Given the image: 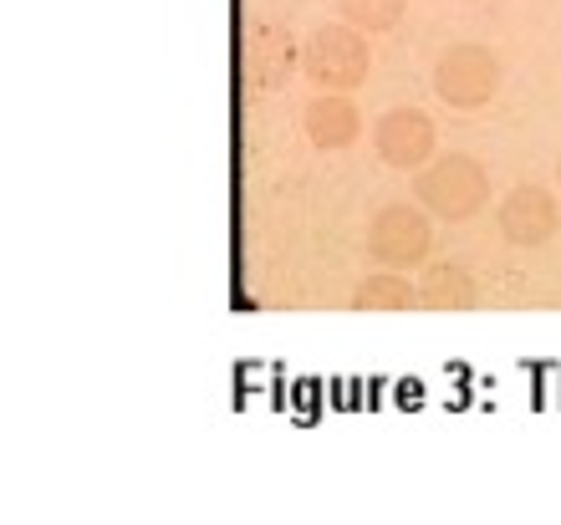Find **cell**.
I'll list each match as a JSON object with an SVG mask.
<instances>
[{
  "instance_id": "1",
  "label": "cell",
  "mask_w": 561,
  "mask_h": 525,
  "mask_svg": "<svg viewBox=\"0 0 561 525\" xmlns=\"http://www.w3.org/2000/svg\"><path fill=\"white\" fill-rule=\"evenodd\" d=\"M414 199L428 209L434 219H474L490 199V174L485 163L470 159V153H434L414 174Z\"/></svg>"
},
{
  "instance_id": "2",
  "label": "cell",
  "mask_w": 561,
  "mask_h": 525,
  "mask_svg": "<svg viewBox=\"0 0 561 525\" xmlns=\"http://www.w3.org/2000/svg\"><path fill=\"white\" fill-rule=\"evenodd\" d=\"M373 72V46L368 31L347 26H317L301 42V77H307L317 92H357Z\"/></svg>"
},
{
  "instance_id": "3",
  "label": "cell",
  "mask_w": 561,
  "mask_h": 525,
  "mask_svg": "<svg viewBox=\"0 0 561 525\" xmlns=\"http://www.w3.org/2000/svg\"><path fill=\"white\" fill-rule=\"evenodd\" d=\"M505 82L501 57L480 42H459L434 61V98L455 113H480L495 103V92Z\"/></svg>"
},
{
  "instance_id": "4",
  "label": "cell",
  "mask_w": 561,
  "mask_h": 525,
  "mask_svg": "<svg viewBox=\"0 0 561 525\" xmlns=\"http://www.w3.org/2000/svg\"><path fill=\"white\" fill-rule=\"evenodd\" d=\"M434 250V225L424 205H383L368 225V255L388 271H414Z\"/></svg>"
},
{
  "instance_id": "5",
  "label": "cell",
  "mask_w": 561,
  "mask_h": 525,
  "mask_svg": "<svg viewBox=\"0 0 561 525\" xmlns=\"http://www.w3.org/2000/svg\"><path fill=\"white\" fill-rule=\"evenodd\" d=\"M373 148L388 169H403V174H419L434 148H439V128L424 107H388L378 123H373Z\"/></svg>"
},
{
  "instance_id": "6",
  "label": "cell",
  "mask_w": 561,
  "mask_h": 525,
  "mask_svg": "<svg viewBox=\"0 0 561 525\" xmlns=\"http://www.w3.org/2000/svg\"><path fill=\"white\" fill-rule=\"evenodd\" d=\"M291 72H301V46L291 42L286 26H251L240 36V82L251 92H276L291 82Z\"/></svg>"
},
{
  "instance_id": "7",
  "label": "cell",
  "mask_w": 561,
  "mask_h": 525,
  "mask_svg": "<svg viewBox=\"0 0 561 525\" xmlns=\"http://www.w3.org/2000/svg\"><path fill=\"white\" fill-rule=\"evenodd\" d=\"M495 230H501L505 246H520V250L547 246L551 235L561 230L557 194L541 190V184H516V190H505L501 209H495Z\"/></svg>"
},
{
  "instance_id": "8",
  "label": "cell",
  "mask_w": 561,
  "mask_h": 525,
  "mask_svg": "<svg viewBox=\"0 0 561 525\" xmlns=\"http://www.w3.org/2000/svg\"><path fill=\"white\" fill-rule=\"evenodd\" d=\"M301 133H307L311 148H322V153H342V148L357 144V133H363V113L347 92H317L301 113Z\"/></svg>"
},
{
  "instance_id": "9",
  "label": "cell",
  "mask_w": 561,
  "mask_h": 525,
  "mask_svg": "<svg viewBox=\"0 0 561 525\" xmlns=\"http://www.w3.org/2000/svg\"><path fill=\"white\" fill-rule=\"evenodd\" d=\"M474 301H480V286L455 261L428 265L424 281H419V311H470Z\"/></svg>"
},
{
  "instance_id": "10",
  "label": "cell",
  "mask_w": 561,
  "mask_h": 525,
  "mask_svg": "<svg viewBox=\"0 0 561 525\" xmlns=\"http://www.w3.org/2000/svg\"><path fill=\"white\" fill-rule=\"evenodd\" d=\"M419 307V286H409V276L399 271H373L368 281H357L353 311H414Z\"/></svg>"
},
{
  "instance_id": "11",
  "label": "cell",
  "mask_w": 561,
  "mask_h": 525,
  "mask_svg": "<svg viewBox=\"0 0 561 525\" xmlns=\"http://www.w3.org/2000/svg\"><path fill=\"white\" fill-rule=\"evenodd\" d=\"M403 11H409V0H337L342 21H347V26H357V31H368V36L393 31L403 21Z\"/></svg>"
},
{
  "instance_id": "12",
  "label": "cell",
  "mask_w": 561,
  "mask_h": 525,
  "mask_svg": "<svg viewBox=\"0 0 561 525\" xmlns=\"http://www.w3.org/2000/svg\"><path fill=\"white\" fill-rule=\"evenodd\" d=\"M557 190H561V159H557Z\"/></svg>"
}]
</instances>
